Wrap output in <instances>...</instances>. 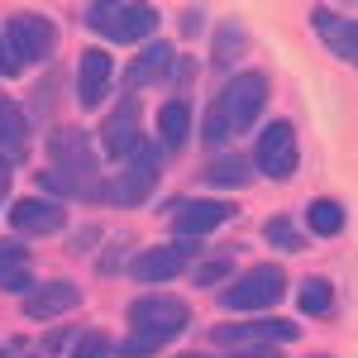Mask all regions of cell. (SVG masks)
<instances>
[{
    "label": "cell",
    "instance_id": "cell-20",
    "mask_svg": "<svg viewBox=\"0 0 358 358\" xmlns=\"http://www.w3.org/2000/svg\"><path fill=\"white\" fill-rule=\"evenodd\" d=\"M187 129H192L187 101H167L163 110H158V134H163V143L167 148H182V143H187Z\"/></svg>",
    "mask_w": 358,
    "mask_h": 358
},
{
    "label": "cell",
    "instance_id": "cell-11",
    "mask_svg": "<svg viewBox=\"0 0 358 358\" xmlns=\"http://www.w3.org/2000/svg\"><path fill=\"white\" fill-rule=\"evenodd\" d=\"M234 215H239V206H229V201H177L172 206V234L177 239H201V234L220 229Z\"/></svg>",
    "mask_w": 358,
    "mask_h": 358
},
{
    "label": "cell",
    "instance_id": "cell-19",
    "mask_svg": "<svg viewBox=\"0 0 358 358\" xmlns=\"http://www.w3.org/2000/svg\"><path fill=\"white\" fill-rule=\"evenodd\" d=\"M306 224L315 229V234H344V224H349V215H344V206L339 201H330V196H320V201H310L306 206Z\"/></svg>",
    "mask_w": 358,
    "mask_h": 358
},
{
    "label": "cell",
    "instance_id": "cell-9",
    "mask_svg": "<svg viewBox=\"0 0 358 358\" xmlns=\"http://www.w3.org/2000/svg\"><path fill=\"white\" fill-rule=\"evenodd\" d=\"M138 143H143V106H138V96H124L106 115V124H101V148L110 153L115 163H124Z\"/></svg>",
    "mask_w": 358,
    "mask_h": 358
},
{
    "label": "cell",
    "instance_id": "cell-22",
    "mask_svg": "<svg viewBox=\"0 0 358 358\" xmlns=\"http://www.w3.org/2000/svg\"><path fill=\"white\" fill-rule=\"evenodd\" d=\"M206 182H215V187H244L248 182V158H239V153L215 158V163L206 167Z\"/></svg>",
    "mask_w": 358,
    "mask_h": 358
},
{
    "label": "cell",
    "instance_id": "cell-23",
    "mask_svg": "<svg viewBox=\"0 0 358 358\" xmlns=\"http://www.w3.org/2000/svg\"><path fill=\"white\" fill-rule=\"evenodd\" d=\"M244 57V29L229 24L215 34V67H229V62H239Z\"/></svg>",
    "mask_w": 358,
    "mask_h": 358
},
{
    "label": "cell",
    "instance_id": "cell-33",
    "mask_svg": "<svg viewBox=\"0 0 358 358\" xmlns=\"http://www.w3.org/2000/svg\"><path fill=\"white\" fill-rule=\"evenodd\" d=\"M5 192H10V158H0V201H5Z\"/></svg>",
    "mask_w": 358,
    "mask_h": 358
},
{
    "label": "cell",
    "instance_id": "cell-6",
    "mask_svg": "<svg viewBox=\"0 0 358 358\" xmlns=\"http://www.w3.org/2000/svg\"><path fill=\"white\" fill-rule=\"evenodd\" d=\"M5 48L15 57V67H24V62H48L53 48H57L53 20H43V15H34V10L10 15V20H5Z\"/></svg>",
    "mask_w": 358,
    "mask_h": 358
},
{
    "label": "cell",
    "instance_id": "cell-29",
    "mask_svg": "<svg viewBox=\"0 0 358 358\" xmlns=\"http://www.w3.org/2000/svg\"><path fill=\"white\" fill-rule=\"evenodd\" d=\"M24 263H29V248H24V244L0 239V273H5V268H24Z\"/></svg>",
    "mask_w": 358,
    "mask_h": 358
},
{
    "label": "cell",
    "instance_id": "cell-17",
    "mask_svg": "<svg viewBox=\"0 0 358 358\" xmlns=\"http://www.w3.org/2000/svg\"><path fill=\"white\" fill-rule=\"evenodd\" d=\"M172 43L167 38H148L143 48H138V57L124 67V86H129V96H134V86H143V82H153V77H163L167 67H172Z\"/></svg>",
    "mask_w": 358,
    "mask_h": 358
},
{
    "label": "cell",
    "instance_id": "cell-25",
    "mask_svg": "<svg viewBox=\"0 0 358 358\" xmlns=\"http://www.w3.org/2000/svg\"><path fill=\"white\" fill-rule=\"evenodd\" d=\"M72 358H110V339L96 330H86L72 339Z\"/></svg>",
    "mask_w": 358,
    "mask_h": 358
},
{
    "label": "cell",
    "instance_id": "cell-16",
    "mask_svg": "<svg viewBox=\"0 0 358 358\" xmlns=\"http://www.w3.org/2000/svg\"><path fill=\"white\" fill-rule=\"evenodd\" d=\"M110 72H115V62H110L106 48H86V53H82V82H77V91H82L86 110H96V106L106 101V91H110Z\"/></svg>",
    "mask_w": 358,
    "mask_h": 358
},
{
    "label": "cell",
    "instance_id": "cell-26",
    "mask_svg": "<svg viewBox=\"0 0 358 358\" xmlns=\"http://www.w3.org/2000/svg\"><path fill=\"white\" fill-rule=\"evenodd\" d=\"M163 349V339H153V334H134V339H120L110 354L115 358H138V354H158Z\"/></svg>",
    "mask_w": 358,
    "mask_h": 358
},
{
    "label": "cell",
    "instance_id": "cell-31",
    "mask_svg": "<svg viewBox=\"0 0 358 358\" xmlns=\"http://www.w3.org/2000/svg\"><path fill=\"white\" fill-rule=\"evenodd\" d=\"M96 234H101V229H96V224H86L82 234H72V244H67V253H86V248H91V239H96Z\"/></svg>",
    "mask_w": 358,
    "mask_h": 358
},
{
    "label": "cell",
    "instance_id": "cell-5",
    "mask_svg": "<svg viewBox=\"0 0 358 358\" xmlns=\"http://www.w3.org/2000/svg\"><path fill=\"white\" fill-rule=\"evenodd\" d=\"M282 296H287V273H282L277 263H258V268H248L239 282L224 287L220 306L224 310H273Z\"/></svg>",
    "mask_w": 358,
    "mask_h": 358
},
{
    "label": "cell",
    "instance_id": "cell-18",
    "mask_svg": "<svg viewBox=\"0 0 358 358\" xmlns=\"http://www.w3.org/2000/svg\"><path fill=\"white\" fill-rule=\"evenodd\" d=\"M29 153V120L15 101L0 96V158H24Z\"/></svg>",
    "mask_w": 358,
    "mask_h": 358
},
{
    "label": "cell",
    "instance_id": "cell-10",
    "mask_svg": "<svg viewBox=\"0 0 358 358\" xmlns=\"http://www.w3.org/2000/svg\"><path fill=\"white\" fill-rule=\"evenodd\" d=\"M196 253H201V244H196V239H177V244H158V248H148V253H138L134 263H129V277H134V282H172V277L182 273V268L192 263Z\"/></svg>",
    "mask_w": 358,
    "mask_h": 358
},
{
    "label": "cell",
    "instance_id": "cell-36",
    "mask_svg": "<svg viewBox=\"0 0 358 358\" xmlns=\"http://www.w3.org/2000/svg\"><path fill=\"white\" fill-rule=\"evenodd\" d=\"M320 358H325V354H320Z\"/></svg>",
    "mask_w": 358,
    "mask_h": 358
},
{
    "label": "cell",
    "instance_id": "cell-1",
    "mask_svg": "<svg viewBox=\"0 0 358 358\" xmlns=\"http://www.w3.org/2000/svg\"><path fill=\"white\" fill-rule=\"evenodd\" d=\"M38 187L53 196H86V201H101L106 182L96 172V153L86 143L82 129H53L48 134V167L38 172Z\"/></svg>",
    "mask_w": 358,
    "mask_h": 358
},
{
    "label": "cell",
    "instance_id": "cell-2",
    "mask_svg": "<svg viewBox=\"0 0 358 358\" xmlns=\"http://www.w3.org/2000/svg\"><path fill=\"white\" fill-rule=\"evenodd\" d=\"M268 96H273V82H268L263 72H239V77L215 96V106L206 110V129H201V138L215 148V143H224V138L253 129L258 115H263V106H268Z\"/></svg>",
    "mask_w": 358,
    "mask_h": 358
},
{
    "label": "cell",
    "instance_id": "cell-27",
    "mask_svg": "<svg viewBox=\"0 0 358 358\" xmlns=\"http://www.w3.org/2000/svg\"><path fill=\"white\" fill-rule=\"evenodd\" d=\"M229 273H234V258L224 253V258H215V263H201V268L192 273V282L196 287H210V282H224Z\"/></svg>",
    "mask_w": 358,
    "mask_h": 358
},
{
    "label": "cell",
    "instance_id": "cell-34",
    "mask_svg": "<svg viewBox=\"0 0 358 358\" xmlns=\"http://www.w3.org/2000/svg\"><path fill=\"white\" fill-rule=\"evenodd\" d=\"M239 358H282V354H277L273 344H263V349H248V354H239Z\"/></svg>",
    "mask_w": 358,
    "mask_h": 358
},
{
    "label": "cell",
    "instance_id": "cell-32",
    "mask_svg": "<svg viewBox=\"0 0 358 358\" xmlns=\"http://www.w3.org/2000/svg\"><path fill=\"white\" fill-rule=\"evenodd\" d=\"M20 67H15V57H10V48H5V38H0V77H15Z\"/></svg>",
    "mask_w": 358,
    "mask_h": 358
},
{
    "label": "cell",
    "instance_id": "cell-35",
    "mask_svg": "<svg viewBox=\"0 0 358 358\" xmlns=\"http://www.w3.org/2000/svg\"><path fill=\"white\" fill-rule=\"evenodd\" d=\"M182 358H215V354H182Z\"/></svg>",
    "mask_w": 358,
    "mask_h": 358
},
{
    "label": "cell",
    "instance_id": "cell-21",
    "mask_svg": "<svg viewBox=\"0 0 358 358\" xmlns=\"http://www.w3.org/2000/svg\"><path fill=\"white\" fill-rule=\"evenodd\" d=\"M296 306H301V315H330L334 306V287L325 277H306L301 292H296Z\"/></svg>",
    "mask_w": 358,
    "mask_h": 358
},
{
    "label": "cell",
    "instance_id": "cell-24",
    "mask_svg": "<svg viewBox=\"0 0 358 358\" xmlns=\"http://www.w3.org/2000/svg\"><path fill=\"white\" fill-rule=\"evenodd\" d=\"M263 239H268V244H277V248H287V253L306 248V239L296 234V224H292V220H282V215H273V220L263 224Z\"/></svg>",
    "mask_w": 358,
    "mask_h": 358
},
{
    "label": "cell",
    "instance_id": "cell-3",
    "mask_svg": "<svg viewBox=\"0 0 358 358\" xmlns=\"http://www.w3.org/2000/svg\"><path fill=\"white\" fill-rule=\"evenodd\" d=\"M158 10L153 5H138V0H96V5H86L82 10V24L96 29L101 38H110V43H143V38H153L158 34Z\"/></svg>",
    "mask_w": 358,
    "mask_h": 358
},
{
    "label": "cell",
    "instance_id": "cell-13",
    "mask_svg": "<svg viewBox=\"0 0 358 358\" xmlns=\"http://www.w3.org/2000/svg\"><path fill=\"white\" fill-rule=\"evenodd\" d=\"M77 306H82V287L77 282H38L24 296V315L29 320H57V315H67Z\"/></svg>",
    "mask_w": 358,
    "mask_h": 358
},
{
    "label": "cell",
    "instance_id": "cell-7",
    "mask_svg": "<svg viewBox=\"0 0 358 358\" xmlns=\"http://www.w3.org/2000/svg\"><path fill=\"white\" fill-rule=\"evenodd\" d=\"M129 325H134V334H153V339H172V334L187 330V320H192V310H187V301L182 296H167V292H148V296H138L129 310Z\"/></svg>",
    "mask_w": 358,
    "mask_h": 358
},
{
    "label": "cell",
    "instance_id": "cell-30",
    "mask_svg": "<svg viewBox=\"0 0 358 358\" xmlns=\"http://www.w3.org/2000/svg\"><path fill=\"white\" fill-rule=\"evenodd\" d=\"M201 29H206V10H182V34H187V38H196Z\"/></svg>",
    "mask_w": 358,
    "mask_h": 358
},
{
    "label": "cell",
    "instance_id": "cell-28",
    "mask_svg": "<svg viewBox=\"0 0 358 358\" xmlns=\"http://www.w3.org/2000/svg\"><path fill=\"white\" fill-rule=\"evenodd\" d=\"M0 292L29 296V292H34V277H29V268H5V273H0Z\"/></svg>",
    "mask_w": 358,
    "mask_h": 358
},
{
    "label": "cell",
    "instance_id": "cell-12",
    "mask_svg": "<svg viewBox=\"0 0 358 358\" xmlns=\"http://www.w3.org/2000/svg\"><path fill=\"white\" fill-rule=\"evenodd\" d=\"M10 224H15L20 234H62L67 210H62L57 201H48V196H24V201L10 206Z\"/></svg>",
    "mask_w": 358,
    "mask_h": 358
},
{
    "label": "cell",
    "instance_id": "cell-15",
    "mask_svg": "<svg viewBox=\"0 0 358 358\" xmlns=\"http://www.w3.org/2000/svg\"><path fill=\"white\" fill-rule=\"evenodd\" d=\"M310 24H315V34L330 43V53L339 57V62H354L358 57V29L349 15H334L330 5H315L310 10Z\"/></svg>",
    "mask_w": 358,
    "mask_h": 358
},
{
    "label": "cell",
    "instance_id": "cell-4",
    "mask_svg": "<svg viewBox=\"0 0 358 358\" xmlns=\"http://www.w3.org/2000/svg\"><path fill=\"white\" fill-rule=\"evenodd\" d=\"M158 177H163V153L143 138L134 153L124 158V167L115 172V182L106 187V196H110L115 206H143V201L153 196V187H158Z\"/></svg>",
    "mask_w": 358,
    "mask_h": 358
},
{
    "label": "cell",
    "instance_id": "cell-8",
    "mask_svg": "<svg viewBox=\"0 0 358 358\" xmlns=\"http://www.w3.org/2000/svg\"><path fill=\"white\" fill-rule=\"evenodd\" d=\"M253 163H258V172H263L268 182H287V177L296 172V163H301V153H296V124H292V120H273V124L258 134Z\"/></svg>",
    "mask_w": 358,
    "mask_h": 358
},
{
    "label": "cell",
    "instance_id": "cell-14",
    "mask_svg": "<svg viewBox=\"0 0 358 358\" xmlns=\"http://www.w3.org/2000/svg\"><path fill=\"white\" fill-rule=\"evenodd\" d=\"M215 344H292L296 339V325L292 320H248V325H215L210 330Z\"/></svg>",
    "mask_w": 358,
    "mask_h": 358
}]
</instances>
